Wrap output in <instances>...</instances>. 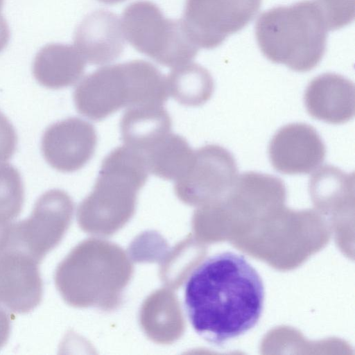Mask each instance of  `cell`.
<instances>
[{
	"label": "cell",
	"instance_id": "cell-7",
	"mask_svg": "<svg viewBox=\"0 0 355 355\" xmlns=\"http://www.w3.org/2000/svg\"><path fill=\"white\" fill-rule=\"evenodd\" d=\"M97 135L92 124L69 117L49 125L42 138V152L47 163L63 173L76 171L94 155Z\"/></svg>",
	"mask_w": 355,
	"mask_h": 355
},
{
	"label": "cell",
	"instance_id": "cell-22",
	"mask_svg": "<svg viewBox=\"0 0 355 355\" xmlns=\"http://www.w3.org/2000/svg\"><path fill=\"white\" fill-rule=\"evenodd\" d=\"M99 1L106 3V4H116L121 2H123L125 0H98Z\"/></svg>",
	"mask_w": 355,
	"mask_h": 355
},
{
	"label": "cell",
	"instance_id": "cell-5",
	"mask_svg": "<svg viewBox=\"0 0 355 355\" xmlns=\"http://www.w3.org/2000/svg\"><path fill=\"white\" fill-rule=\"evenodd\" d=\"M72 211V200L65 191L44 193L29 217L13 223L8 250L23 251L40 262L60 242Z\"/></svg>",
	"mask_w": 355,
	"mask_h": 355
},
{
	"label": "cell",
	"instance_id": "cell-16",
	"mask_svg": "<svg viewBox=\"0 0 355 355\" xmlns=\"http://www.w3.org/2000/svg\"><path fill=\"white\" fill-rule=\"evenodd\" d=\"M24 201V189L19 171L8 163H0V218L12 221Z\"/></svg>",
	"mask_w": 355,
	"mask_h": 355
},
{
	"label": "cell",
	"instance_id": "cell-4",
	"mask_svg": "<svg viewBox=\"0 0 355 355\" xmlns=\"http://www.w3.org/2000/svg\"><path fill=\"white\" fill-rule=\"evenodd\" d=\"M122 29L128 42L157 63L177 67L189 63L199 48L187 33L182 20L168 19L149 1L129 4L122 13Z\"/></svg>",
	"mask_w": 355,
	"mask_h": 355
},
{
	"label": "cell",
	"instance_id": "cell-14",
	"mask_svg": "<svg viewBox=\"0 0 355 355\" xmlns=\"http://www.w3.org/2000/svg\"><path fill=\"white\" fill-rule=\"evenodd\" d=\"M193 152L183 137L170 132L142 154L148 171L175 181L186 171Z\"/></svg>",
	"mask_w": 355,
	"mask_h": 355
},
{
	"label": "cell",
	"instance_id": "cell-13",
	"mask_svg": "<svg viewBox=\"0 0 355 355\" xmlns=\"http://www.w3.org/2000/svg\"><path fill=\"white\" fill-rule=\"evenodd\" d=\"M172 121L161 105L128 107L120 121L121 139L125 145L141 153L171 131Z\"/></svg>",
	"mask_w": 355,
	"mask_h": 355
},
{
	"label": "cell",
	"instance_id": "cell-3",
	"mask_svg": "<svg viewBox=\"0 0 355 355\" xmlns=\"http://www.w3.org/2000/svg\"><path fill=\"white\" fill-rule=\"evenodd\" d=\"M168 96L166 78L154 64L141 60L96 69L79 83L73 94L77 111L95 121L125 107L163 105Z\"/></svg>",
	"mask_w": 355,
	"mask_h": 355
},
{
	"label": "cell",
	"instance_id": "cell-19",
	"mask_svg": "<svg viewBox=\"0 0 355 355\" xmlns=\"http://www.w3.org/2000/svg\"><path fill=\"white\" fill-rule=\"evenodd\" d=\"M13 223L0 218V253L8 250Z\"/></svg>",
	"mask_w": 355,
	"mask_h": 355
},
{
	"label": "cell",
	"instance_id": "cell-15",
	"mask_svg": "<svg viewBox=\"0 0 355 355\" xmlns=\"http://www.w3.org/2000/svg\"><path fill=\"white\" fill-rule=\"evenodd\" d=\"M168 94L185 106L197 107L211 97L214 83L211 73L196 63L175 67L166 78Z\"/></svg>",
	"mask_w": 355,
	"mask_h": 355
},
{
	"label": "cell",
	"instance_id": "cell-12",
	"mask_svg": "<svg viewBox=\"0 0 355 355\" xmlns=\"http://www.w3.org/2000/svg\"><path fill=\"white\" fill-rule=\"evenodd\" d=\"M86 61L78 50L69 44L44 46L36 54L33 73L42 86L59 89L75 84L83 76Z\"/></svg>",
	"mask_w": 355,
	"mask_h": 355
},
{
	"label": "cell",
	"instance_id": "cell-8",
	"mask_svg": "<svg viewBox=\"0 0 355 355\" xmlns=\"http://www.w3.org/2000/svg\"><path fill=\"white\" fill-rule=\"evenodd\" d=\"M268 155L272 166L281 173L308 174L323 162L326 148L313 127L293 123L282 127L273 135Z\"/></svg>",
	"mask_w": 355,
	"mask_h": 355
},
{
	"label": "cell",
	"instance_id": "cell-23",
	"mask_svg": "<svg viewBox=\"0 0 355 355\" xmlns=\"http://www.w3.org/2000/svg\"><path fill=\"white\" fill-rule=\"evenodd\" d=\"M3 1H4V0H0V13H1V9L3 8Z\"/></svg>",
	"mask_w": 355,
	"mask_h": 355
},
{
	"label": "cell",
	"instance_id": "cell-17",
	"mask_svg": "<svg viewBox=\"0 0 355 355\" xmlns=\"http://www.w3.org/2000/svg\"><path fill=\"white\" fill-rule=\"evenodd\" d=\"M328 31H336L353 21L354 0H314Z\"/></svg>",
	"mask_w": 355,
	"mask_h": 355
},
{
	"label": "cell",
	"instance_id": "cell-21",
	"mask_svg": "<svg viewBox=\"0 0 355 355\" xmlns=\"http://www.w3.org/2000/svg\"><path fill=\"white\" fill-rule=\"evenodd\" d=\"M10 39V30L6 20L0 15V53L6 47Z\"/></svg>",
	"mask_w": 355,
	"mask_h": 355
},
{
	"label": "cell",
	"instance_id": "cell-11",
	"mask_svg": "<svg viewBox=\"0 0 355 355\" xmlns=\"http://www.w3.org/2000/svg\"><path fill=\"white\" fill-rule=\"evenodd\" d=\"M304 101L313 118L331 124L344 123L354 116V85L341 75L325 73L309 83Z\"/></svg>",
	"mask_w": 355,
	"mask_h": 355
},
{
	"label": "cell",
	"instance_id": "cell-6",
	"mask_svg": "<svg viewBox=\"0 0 355 355\" xmlns=\"http://www.w3.org/2000/svg\"><path fill=\"white\" fill-rule=\"evenodd\" d=\"M237 177L234 156L216 144L205 145L196 151L174 189L184 202L194 203L216 196L233 185Z\"/></svg>",
	"mask_w": 355,
	"mask_h": 355
},
{
	"label": "cell",
	"instance_id": "cell-2",
	"mask_svg": "<svg viewBox=\"0 0 355 355\" xmlns=\"http://www.w3.org/2000/svg\"><path fill=\"white\" fill-rule=\"evenodd\" d=\"M328 31L314 0L272 8L259 15L255 25L263 55L297 72L312 70L320 63Z\"/></svg>",
	"mask_w": 355,
	"mask_h": 355
},
{
	"label": "cell",
	"instance_id": "cell-20",
	"mask_svg": "<svg viewBox=\"0 0 355 355\" xmlns=\"http://www.w3.org/2000/svg\"><path fill=\"white\" fill-rule=\"evenodd\" d=\"M11 329L10 314L0 306V349L7 343Z\"/></svg>",
	"mask_w": 355,
	"mask_h": 355
},
{
	"label": "cell",
	"instance_id": "cell-9",
	"mask_svg": "<svg viewBox=\"0 0 355 355\" xmlns=\"http://www.w3.org/2000/svg\"><path fill=\"white\" fill-rule=\"evenodd\" d=\"M39 263L21 250L0 253V304L13 313L24 314L40 304L43 282Z\"/></svg>",
	"mask_w": 355,
	"mask_h": 355
},
{
	"label": "cell",
	"instance_id": "cell-1",
	"mask_svg": "<svg viewBox=\"0 0 355 355\" xmlns=\"http://www.w3.org/2000/svg\"><path fill=\"white\" fill-rule=\"evenodd\" d=\"M264 286L241 254L223 252L208 257L184 286V306L194 331L210 344L222 345L258 322Z\"/></svg>",
	"mask_w": 355,
	"mask_h": 355
},
{
	"label": "cell",
	"instance_id": "cell-18",
	"mask_svg": "<svg viewBox=\"0 0 355 355\" xmlns=\"http://www.w3.org/2000/svg\"><path fill=\"white\" fill-rule=\"evenodd\" d=\"M17 143L15 130L8 119L0 112V162L12 157Z\"/></svg>",
	"mask_w": 355,
	"mask_h": 355
},
{
	"label": "cell",
	"instance_id": "cell-10",
	"mask_svg": "<svg viewBox=\"0 0 355 355\" xmlns=\"http://www.w3.org/2000/svg\"><path fill=\"white\" fill-rule=\"evenodd\" d=\"M74 44L86 62L110 63L122 54L125 41L118 16L105 9L88 14L77 26Z\"/></svg>",
	"mask_w": 355,
	"mask_h": 355
}]
</instances>
